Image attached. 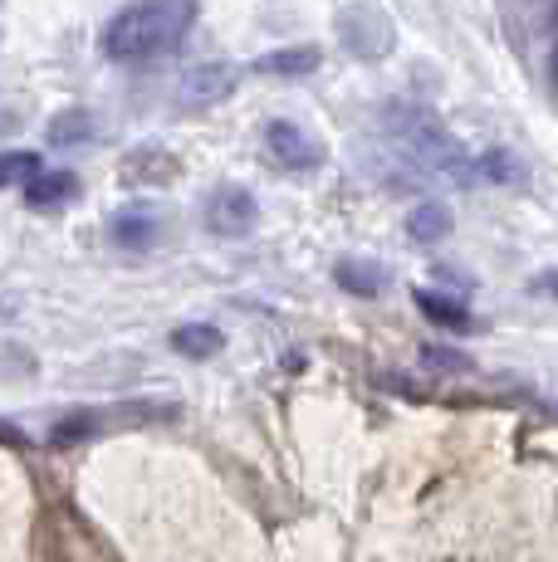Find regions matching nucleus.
<instances>
[{
	"mask_svg": "<svg viewBox=\"0 0 558 562\" xmlns=\"http://www.w3.org/2000/svg\"><path fill=\"white\" fill-rule=\"evenodd\" d=\"M265 147H270V157L284 171H314L319 161H324V147H319L299 123H284V117H275V123L265 127Z\"/></svg>",
	"mask_w": 558,
	"mask_h": 562,
	"instance_id": "obj_6",
	"label": "nucleus"
},
{
	"mask_svg": "<svg viewBox=\"0 0 558 562\" xmlns=\"http://www.w3.org/2000/svg\"><path fill=\"white\" fill-rule=\"evenodd\" d=\"M201 221H207L211 235H221V240H241V235L255 231V221H260V205L245 187H216L201 205Z\"/></svg>",
	"mask_w": 558,
	"mask_h": 562,
	"instance_id": "obj_4",
	"label": "nucleus"
},
{
	"mask_svg": "<svg viewBox=\"0 0 558 562\" xmlns=\"http://www.w3.org/2000/svg\"><path fill=\"white\" fill-rule=\"evenodd\" d=\"M334 279H338V289H348V294H358V299H372V294H382V289H388V269L372 265V259H358V255L338 259Z\"/></svg>",
	"mask_w": 558,
	"mask_h": 562,
	"instance_id": "obj_8",
	"label": "nucleus"
},
{
	"mask_svg": "<svg viewBox=\"0 0 558 562\" xmlns=\"http://www.w3.org/2000/svg\"><path fill=\"white\" fill-rule=\"evenodd\" d=\"M20 123H25V117H20L15 108H0V137H15Z\"/></svg>",
	"mask_w": 558,
	"mask_h": 562,
	"instance_id": "obj_20",
	"label": "nucleus"
},
{
	"mask_svg": "<svg viewBox=\"0 0 558 562\" xmlns=\"http://www.w3.org/2000/svg\"><path fill=\"white\" fill-rule=\"evenodd\" d=\"M35 171H40V157L25 153V147H15V153H0V191H5V187H25Z\"/></svg>",
	"mask_w": 558,
	"mask_h": 562,
	"instance_id": "obj_17",
	"label": "nucleus"
},
{
	"mask_svg": "<svg viewBox=\"0 0 558 562\" xmlns=\"http://www.w3.org/2000/svg\"><path fill=\"white\" fill-rule=\"evenodd\" d=\"M197 25V0H137L118 10L103 30V54L113 64H143L177 49Z\"/></svg>",
	"mask_w": 558,
	"mask_h": 562,
	"instance_id": "obj_1",
	"label": "nucleus"
},
{
	"mask_svg": "<svg viewBox=\"0 0 558 562\" xmlns=\"http://www.w3.org/2000/svg\"><path fill=\"white\" fill-rule=\"evenodd\" d=\"M422 362L436 367V372H470V358L456 348H442V342H426L422 348Z\"/></svg>",
	"mask_w": 558,
	"mask_h": 562,
	"instance_id": "obj_19",
	"label": "nucleus"
},
{
	"mask_svg": "<svg viewBox=\"0 0 558 562\" xmlns=\"http://www.w3.org/2000/svg\"><path fill=\"white\" fill-rule=\"evenodd\" d=\"M549 83H554V93H558V45H554V54H549Z\"/></svg>",
	"mask_w": 558,
	"mask_h": 562,
	"instance_id": "obj_21",
	"label": "nucleus"
},
{
	"mask_svg": "<svg viewBox=\"0 0 558 562\" xmlns=\"http://www.w3.org/2000/svg\"><path fill=\"white\" fill-rule=\"evenodd\" d=\"M382 123H388V137L416 161V167L442 171L446 181H460V187H470V181H476V157H470L456 137H450V127L432 113V108H422V103H388Z\"/></svg>",
	"mask_w": 558,
	"mask_h": 562,
	"instance_id": "obj_2",
	"label": "nucleus"
},
{
	"mask_svg": "<svg viewBox=\"0 0 558 562\" xmlns=\"http://www.w3.org/2000/svg\"><path fill=\"white\" fill-rule=\"evenodd\" d=\"M177 177V157L157 153V147H143V153L123 157V181H147V187H163V181Z\"/></svg>",
	"mask_w": 558,
	"mask_h": 562,
	"instance_id": "obj_12",
	"label": "nucleus"
},
{
	"mask_svg": "<svg viewBox=\"0 0 558 562\" xmlns=\"http://www.w3.org/2000/svg\"><path fill=\"white\" fill-rule=\"evenodd\" d=\"M171 348L191 362H207L225 348V338H221V328H211V323H181V328H171Z\"/></svg>",
	"mask_w": 558,
	"mask_h": 562,
	"instance_id": "obj_10",
	"label": "nucleus"
},
{
	"mask_svg": "<svg viewBox=\"0 0 558 562\" xmlns=\"http://www.w3.org/2000/svg\"><path fill=\"white\" fill-rule=\"evenodd\" d=\"M549 20H554V25H558V0H554V10H549Z\"/></svg>",
	"mask_w": 558,
	"mask_h": 562,
	"instance_id": "obj_23",
	"label": "nucleus"
},
{
	"mask_svg": "<svg viewBox=\"0 0 558 562\" xmlns=\"http://www.w3.org/2000/svg\"><path fill=\"white\" fill-rule=\"evenodd\" d=\"M416 308H422L432 323H442V328H470L466 304H456V299L436 294V289H416Z\"/></svg>",
	"mask_w": 558,
	"mask_h": 562,
	"instance_id": "obj_14",
	"label": "nucleus"
},
{
	"mask_svg": "<svg viewBox=\"0 0 558 562\" xmlns=\"http://www.w3.org/2000/svg\"><path fill=\"white\" fill-rule=\"evenodd\" d=\"M99 411H69V416H59L55 426H49V446H79V440L99 436Z\"/></svg>",
	"mask_w": 558,
	"mask_h": 562,
	"instance_id": "obj_15",
	"label": "nucleus"
},
{
	"mask_svg": "<svg viewBox=\"0 0 558 562\" xmlns=\"http://www.w3.org/2000/svg\"><path fill=\"white\" fill-rule=\"evenodd\" d=\"M539 289H554V299H558V274H544V279H539Z\"/></svg>",
	"mask_w": 558,
	"mask_h": 562,
	"instance_id": "obj_22",
	"label": "nucleus"
},
{
	"mask_svg": "<svg viewBox=\"0 0 558 562\" xmlns=\"http://www.w3.org/2000/svg\"><path fill=\"white\" fill-rule=\"evenodd\" d=\"M338 40L358 54V59H382V54H392V45H397V30L378 5L353 0V5L338 10Z\"/></svg>",
	"mask_w": 558,
	"mask_h": 562,
	"instance_id": "obj_3",
	"label": "nucleus"
},
{
	"mask_svg": "<svg viewBox=\"0 0 558 562\" xmlns=\"http://www.w3.org/2000/svg\"><path fill=\"white\" fill-rule=\"evenodd\" d=\"M74 191H79V177H74V171H45L40 167L35 177L25 181V201L35 205V211H55V205L74 201Z\"/></svg>",
	"mask_w": 558,
	"mask_h": 562,
	"instance_id": "obj_7",
	"label": "nucleus"
},
{
	"mask_svg": "<svg viewBox=\"0 0 558 562\" xmlns=\"http://www.w3.org/2000/svg\"><path fill=\"white\" fill-rule=\"evenodd\" d=\"M476 181H520V161L510 153H480L476 157Z\"/></svg>",
	"mask_w": 558,
	"mask_h": 562,
	"instance_id": "obj_18",
	"label": "nucleus"
},
{
	"mask_svg": "<svg viewBox=\"0 0 558 562\" xmlns=\"http://www.w3.org/2000/svg\"><path fill=\"white\" fill-rule=\"evenodd\" d=\"M446 231H450V215H446V205H436V201L416 205V211L406 215V235H412V240H422V245L442 240Z\"/></svg>",
	"mask_w": 558,
	"mask_h": 562,
	"instance_id": "obj_16",
	"label": "nucleus"
},
{
	"mask_svg": "<svg viewBox=\"0 0 558 562\" xmlns=\"http://www.w3.org/2000/svg\"><path fill=\"white\" fill-rule=\"evenodd\" d=\"M235 83H241V69H235V64H197V69L181 74L177 108H187V113H207V108L231 99Z\"/></svg>",
	"mask_w": 558,
	"mask_h": 562,
	"instance_id": "obj_5",
	"label": "nucleus"
},
{
	"mask_svg": "<svg viewBox=\"0 0 558 562\" xmlns=\"http://www.w3.org/2000/svg\"><path fill=\"white\" fill-rule=\"evenodd\" d=\"M45 137H49V147H79V143H89V137H93V113H83V108H69V113L49 117Z\"/></svg>",
	"mask_w": 558,
	"mask_h": 562,
	"instance_id": "obj_13",
	"label": "nucleus"
},
{
	"mask_svg": "<svg viewBox=\"0 0 558 562\" xmlns=\"http://www.w3.org/2000/svg\"><path fill=\"white\" fill-rule=\"evenodd\" d=\"M109 240L118 250H147L157 240V221L147 211H118L109 225Z\"/></svg>",
	"mask_w": 558,
	"mask_h": 562,
	"instance_id": "obj_11",
	"label": "nucleus"
},
{
	"mask_svg": "<svg viewBox=\"0 0 558 562\" xmlns=\"http://www.w3.org/2000/svg\"><path fill=\"white\" fill-rule=\"evenodd\" d=\"M324 64V54L314 45H294V49H275V54H260L255 69L260 74H275V79H299V74H314Z\"/></svg>",
	"mask_w": 558,
	"mask_h": 562,
	"instance_id": "obj_9",
	"label": "nucleus"
}]
</instances>
